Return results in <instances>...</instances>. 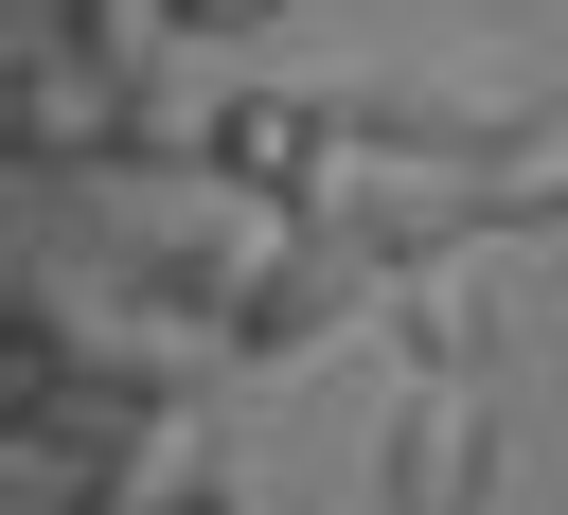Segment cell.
<instances>
[{"mask_svg": "<svg viewBox=\"0 0 568 515\" xmlns=\"http://www.w3.org/2000/svg\"><path fill=\"white\" fill-rule=\"evenodd\" d=\"M337 107H355V160H444V178H497V160H550L568 142L550 71H515V53H390Z\"/></svg>", "mask_w": 568, "mask_h": 515, "instance_id": "obj_1", "label": "cell"}, {"mask_svg": "<svg viewBox=\"0 0 568 515\" xmlns=\"http://www.w3.org/2000/svg\"><path fill=\"white\" fill-rule=\"evenodd\" d=\"M515 497V408L479 373H390L373 408V515H497Z\"/></svg>", "mask_w": 568, "mask_h": 515, "instance_id": "obj_2", "label": "cell"}, {"mask_svg": "<svg viewBox=\"0 0 568 515\" xmlns=\"http://www.w3.org/2000/svg\"><path fill=\"white\" fill-rule=\"evenodd\" d=\"M195 178L248 195V213H320L355 178V107L337 89H213L195 107Z\"/></svg>", "mask_w": 568, "mask_h": 515, "instance_id": "obj_3", "label": "cell"}, {"mask_svg": "<svg viewBox=\"0 0 568 515\" xmlns=\"http://www.w3.org/2000/svg\"><path fill=\"white\" fill-rule=\"evenodd\" d=\"M266 231H284V213H266ZM266 231H248V195L142 213V231H106V302H142V320H178V337L231 355V302H248V266H266Z\"/></svg>", "mask_w": 568, "mask_h": 515, "instance_id": "obj_4", "label": "cell"}, {"mask_svg": "<svg viewBox=\"0 0 568 515\" xmlns=\"http://www.w3.org/2000/svg\"><path fill=\"white\" fill-rule=\"evenodd\" d=\"M373 302H390V284H373L320 213H284V231H266V266H248V302H231V355H320V337H337V320H373Z\"/></svg>", "mask_w": 568, "mask_h": 515, "instance_id": "obj_5", "label": "cell"}, {"mask_svg": "<svg viewBox=\"0 0 568 515\" xmlns=\"http://www.w3.org/2000/svg\"><path fill=\"white\" fill-rule=\"evenodd\" d=\"M373 337H390V373H497V284L479 266H426V284L373 302Z\"/></svg>", "mask_w": 568, "mask_h": 515, "instance_id": "obj_6", "label": "cell"}, {"mask_svg": "<svg viewBox=\"0 0 568 515\" xmlns=\"http://www.w3.org/2000/svg\"><path fill=\"white\" fill-rule=\"evenodd\" d=\"M178 515H266V497H248V479H231V462L195 444V462H178Z\"/></svg>", "mask_w": 568, "mask_h": 515, "instance_id": "obj_7", "label": "cell"}, {"mask_svg": "<svg viewBox=\"0 0 568 515\" xmlns=\"http://www.w3.org/2000/svg\"><path fill=\"white\" fill-rule=\"evenodd\" d=\"M178 36H248V18H284V0H160Z\"/></svg>", "mask_w": 568, "mask_h": 515, "instance_id": "obj_8", "label": "cell"}]
</instances>
